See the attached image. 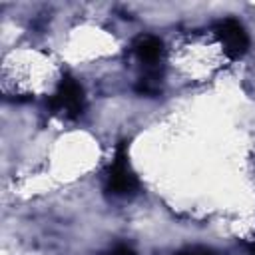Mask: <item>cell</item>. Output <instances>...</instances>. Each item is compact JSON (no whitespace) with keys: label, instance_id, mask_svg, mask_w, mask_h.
<instances>
[{"label":"cell","instance_id":"obj_5","mask_svg":"<svg viewBox=\"0 0 255 255\" xmlns=\"http://www.w3.org/2000/svg\"><path fill=\"white\" fill-rule=\"evenodd\" d=\"M159 84H161L159 74H157V72H147L145 76H141V78L137 80L135 90H137L139 94H145V96H155V94H159V90H161Z\"/></svg>","mask_w":255,"mask_h":255},{"label":"cell","instance_id":"obj_6","mask_svg":"<svg viewBox=\"0 0 255 255\" xmlns=\"http://www.w3.org/2000/svg\"><path fill=\"white\" fill-rule=\"evenodd\" d=\"M177 255H221L213 249H207V247H187L183 251H179Z\"/></svg>","mask_w":255,"mask_h":255},{"label":"cell","instance_id":"obj_4","mask_svg":"<svg viewBox=\"0 0 255 255\" xmlns=\"http://www.w3.org/2000/svg\"><path fill=\"white\" fill-rule=\"evenodd\" d=\"M133 54L137 56V60L145 66H153L161 60L163 56V42L157 38V36H151V34H141L133 40Z\"/></svg>","mask_w":255,"mask_h":255},{"label":"cell","instance_id":"obj_7","mask_svg":"<svg viewBox=\"0 0 255 255\" xmlns=\"http://www.w3.org/2000/svg\"><path fill=\"white\" fill-rule=\"evenodd\" d=\"M102 255H137L129 245H116V247H112V249H108V251H104Z\"/></svg>","mask_w":255,"mask_h":255},{"label":"cell","instance_id":"obj_3","mask_svg":"<svg viewBox=\"0 0 255 255\" xmlns=\"http://www.w3.org/2000/svg\"><path fill=\"white\" fill-rule=\"evenodd\" d=\"M215 34L223 46V52L231 60H239L249 50V36L241 22L235 18H225L215 26Z\"/></svg>","mask_w":255,"mask_h":255},{"label":"cell","instance_id":"obj_8","mask_svg":"<svg viewBox=\"0 0 255 255\" xmlns=\"http://www.w3.org/2000/svg\"><path fill=\"white\" fill-rule=\"evenodd\" d=\"M251 253H253V255H255V243H253V245H251Z\"/></svg>","mask_w":255,"mask_h":255},{"label":"cell","instance_id":"obj_2","mask_svg":"<svg viewBox=\"0 0 255 255\" xmlns=\"http://www.w3.org/2000/svg\"><path fill=\"white\" fill-rule=\"evenodd\" d=\"M84 106H86L84 88L72 76H64L62 82L58 84L56 94L50 100V108L66 118H78L84 112Z\"/></svg>","mask_w":255,"mask_h":255},{"label":"cell","instance_id":"obj_1","mask_svg":"<svg viewBox=\"0 0 255 255\" xmlns=\"http://www.w3.org/2000/svg\"><path fill=\"white\" fill-rule=\"evenodd\" d=\"M137 187H139L137 177L131 171L129 161H128V145H126V141H122L118 145L114 161H112V165L108 169V185H106V189L116 197H131V195H135Z\"/></svg>","mask_w":255,"mask_h":255}]
</instances>
